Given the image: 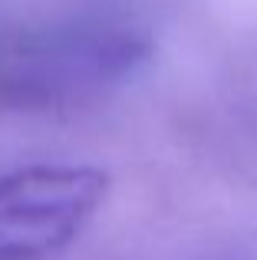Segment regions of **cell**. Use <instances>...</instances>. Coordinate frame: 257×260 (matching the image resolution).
<instances>
[{
    "label": "cell",
    "instance_id": "cell-1",
    "mask_svg": "<svg viewBox=\"0 0 257 260\" xmlns=\"http://www.w3.org/2000/svg\"><path fill=\"white\" fill-rule=\"evenodd\" d=\"M148 40L125 26L73 23L13 37L0 46V99L13 106H66L132 76Z\"/></svg>",
    "mask_w": 257,
    "mask_h": 260
},
{
    "label": "cell",
    "instance_id": "cell-2",
    "mask_svg": "<svg viewBox=\"0 0 257 260\" xmlns=\"http://www.w3.org/2000/svg\"><path fill=\"white\" fill-rule=\"evenodd\" d=\"M109 178L89 165H30L0 175V260H40L89 224Z\"/></svg>",
    "mask_w": 257,
    "mask_h": 260
}]
</instances>
